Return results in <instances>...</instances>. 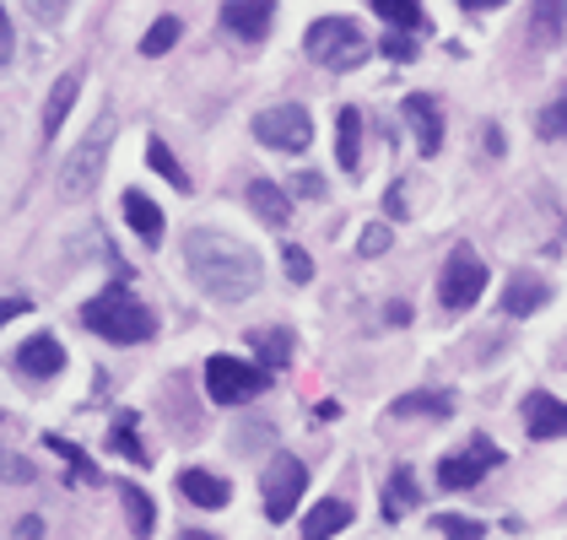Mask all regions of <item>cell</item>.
Instances as JSON below:
<instances>
[{
	"mask_svg": "<svg viewBox=\"0 0 567 540\" xmlns=\"http://www.w3.org/2000/svg\"><path fill=\"white\" fill-rule=\"evenodd\" d=\"M184 266L195 276V287L212 298V303H244L260 292V255L249 243H238L233 232L221 227H195L189 243H184Z\"/></svg>",
	"mask_w": 567,
	"mask_h": 540,
	"instance_id": "obj_1",
	"label": "cell"
},
{
	"mask_svg": "<svg viewBox=\"0 0 567 540\" xmlns=\"http://www.w3.org/2000/svg\"><path fill=\"white\" fill-rule=\"evenodd\" d=\"M82 324H87L92 335L114 341V346H141V341L157 335V314L135 298L131 287H109L92 303H82Z\"/></svg>",
	"mask_w": 567,
	"mask_h": 540,
	"instance_id": "obj_2",
	"label": "cell"
},
{
	"mask_svg": "<svg viewBox=\"0 0 567 540\" xmlns=\"http://www.w3.org/2000/svg\"><path fill=\"white\" fill-rule=\"evenodd\" d=\"M303 54L313 65H330V71H357L362 60H368V33L351 22V17H319V22H308L303 33Z\"/></svg>",
	"mask_w": 567,
	"mask_h": 540,
	"instance_id": "obj_3",
	"label": "cell"
},
{
	"mask_svg": "<svg viewBox=\"0 0 567 540\" xmlns=\"http://www.w3.org/2000/svg\"><path fill=\"white\" fill-rule=\"evenodd\" d=\"M114 131H120V120L114 114H97L92 120V131L65 152V168H60V195L65 200H82L92 195V184L103 174V163H109V146H114Z\"/></svg>",
	"mask_w": 567,
	"mask_h": 540,
	"instance_id": "obj_4",
	"label": "cell"
},
{
	"mask_svg": "<svg viewBox=\"0 0 567 540\" xmlns=\"http://www.w3.org/2000/svg\"><path fill=\"white\" fill-rule=\"evenodd\" d=\"M265 390H270V367L265 362H244V357H206V395L217 405H249L260 401Z\"/></svg>",
	"mask_w": 567,
	"mask_h": 540,
	"instance_id": "obj_5",
	"label": "cell"
},
{
	"mask_svg": "<svg viewBox=\"0 0 567 540\" xmlns=\"http://www.w3.org/2000/svg\"><path fill=\"white\" fill-rule=\"evenodd\" d=\"M486 281H492V276H486L476 249H471V243H454L449 260H443V276H437V303H443L449 314H465V309H476Z\"/></svg>",
	"mask_w": 567,
	"mask_h": 540,
	"instance_id": "obj_6",
	"label": "cell"
},
{
	"mask_svg": "<svg viewBox=\"0 0 567 540\" xmlns=\"http://www.w3.org/2000/svg\"><path fill=\"white\" fill-rule=\"evenodd\" d=\"M303 487H308L303 459H292V454H276V459L265 465V476H260L265 519H270V525H287V519L298 513V497H303Z\"/></svg>",
	"mask_w": 567,
	"mask_h": 540,
	"instance_id": "obj_7",
	"label": "cell"
},
{
	"mask_svg": "<svg viewBox=\"0 0 567 540\" xmlns=\"http://www.w3.org/2000/svg\"><path fill=\"white\" fill-rule=\"evenodd\" d=\"M255 141L270 152H308L313 146V114L303 103H276L255 114Z\"/></svg>",
	"mask_w": 567,
	"mask_h": 540,
	"instance_id": "obj_8",
	"label": "cell"
},
{
	"mask_svg": "<svg viewBox=\"0 0 567 540\" xmlns=\"http://www.w3.org/2000/svg\"><path fill=\"white\" fill-rule=\"evenodd\" d=\"M492 465H503V449H497L492 438H471V449L449 454V459L437 465V487H443V492H465V487H476Z\"/></svg>",
	"mask_w": 567,
	"mask_h": 540,
	"instance_id": "obj_9",
	"label": "cell"
},
{
	"mask_svg": "<svg viewBox=\"0 0 567 540\" xmlns=\"http://www.w3.org/2000/svg\"><path fill=\"white\" fill-rule=\"evenodd\" d=\"M400 114H405V125L416 131V152H422V157H437V152H443V108H437V97L411 92V97L400 103Z\"/></svg>",
	"mask_w": 567,
	"mask_h": 540,
	"instance_id": "obj_10",
	"label": "cell"
},
{
	"mask_svg": "<svg viewBox=\"0 0 567 540\" xmlns=\"http://www.w3.org/2000/svg\"><path fill=\"white\" fill-rule=\"evenodd\" d=\"M11 362H17V373H28V378H54V373L65 367V346H60L54 335H28V341L11 352Z\"/></svg>",
	"mask_w": 567,
	"mask_h": 540,
	"instance_id": "obj_11",
	"label": "cell"
},
{
	"mask_svg": "<svg viewBox=\"0 0 567 540\" xmlns=\"http://www.w3.org/2000/svg\"><path fill=\"white\" fill-rule=\"evenodd\" d=\"M524 433L535 438V444H546V438H567V405L557 395H529L524 401Z\"/></svg>",
	"mask_w": 567,
	"mask_h": 540,
	"instance_id": "obj_12",
	"label": "cell"
},
{
	"mask_svg": "<svg viewBox=\"0 0 567 540\" xmlns=\"http://www.w3.org/2000/svg\"><path fill=\"white\" fill-rule=\"evenodd\" d=\"M270 22H276V6H221V28L233 33V39H244V44H260L265 33H270Z\"/></svg>",
	"mask_w": 567,
	"mask_h": 540,
	"instance_id": "obj_13",
	"label": "cell"
},
{
	"mask_svg": "<svg viewBox=\"0 0 567 540\" xmlns=\"http://www.w3.org/2000/svg\"><path fill=\"white\" fill-rule=\"evenodd\" d=\"M244 200H249V211H255L265 227H287L292 222V200H287V189H281V184L255 179L249 189H244Z\"/></svg>",
	"mask_w": 567,
	"mask_h": 540,
	"instance_id": "obj_14",
	"label": "cell"
},
{
	"mask_svg": "<svg viewBox=\"0 0 567 540\" xmlns=\"http://www.w3.org/2000/svg\"><path fill=\"white\" fill-rule=\"evenodd\" d=\"M347 525H351V502L347 497H324L303 519V540H330V536H341Z\"/></svg>",
	"mask_w": 567,
	"mask_h": 540,
	"instance_id": "obj_15",
	"label": "cell"
},
{
	"mask_svg": "<svg viewBox=\"0 0 567 540\" xmlns=\"http://www.w3.org/2000/svg\"><path fill=\"white\" fill-rule=\"evenodd\" d=\"M546 281H535V276H514L508 287H503V314H514V319H524V314H540L546 309Z\"/></svg>",
	"mask_w": 567,
	"mask_h": 540,
	"instance_id": "obj_16",
	"label": "cell"
},
{
	"mask_svg": "<svg viewBox=\"0 0 567 540\" xmlns=\"http://www.w3.org/2000/svg\"><path fill=\"white\" fill-rule=\"evenodd\" d=\"M178 492L189 497L195 508H227L233 487H227L221 476H212V470H184V476H178Z\"/></svg>",
	"mask_w": 567,
	"mask_h": 540,
	"instance_id": "obj_17",
	"label": "cell"
},
{
	"mask_svg": "<svg viewBox=\"0 0 567 540\" xmlns=\"http://www.w3.org/2000/svg\"><path fill=\"white\" fill-rule=\"evenodd\" d=\"M114 492H120V502H125L131 536H135V540H152V530H157V508H152V497L141 492L135 481H114Z\"/></svg>",
	"mask_w": 567,
	"mask_h": 540,
	"instance_id": "obj_18",
	"label": "cell"
},
{
	"mask_svg": "<svg viewBox=\"0 0 567 540\" xmlns=\"http://www.w3.org/2000/svg\"><path fill=\"white\" fill-rule=\"evenodd\" d=\"M76 92H82V71H65L54 87H49V103H44V120H39V131L54 135L65 125V114H71V103H76Z\"/></svg>",
	"mask_w": 567,
	"mask_h": 540,
	"instance_id": "obj_19",
	"label": "cell"
},
{
	"mask_svg": "<svg viewBox=\"0 0 567 540\" xmlns=\"http://www.w3.org/2000/svg\"><path fill=\"white\" fill-rule=\"evenodd\" d=\"M336 163L347 174L362 168V114L357 108H341V120H336Z\"/></svg>",
	"mask_w": 567,
	"mask_h": 540,
	"instance_id": "obj_20",
	"label": "cell"
},
{
	"mask_svg": "<svg viewBox=\"0 0 567 540\" xmlns=\"http://www.w3.org/2000/svg\"><path fill=\"white\" fill-rule=\"evenodd\" d=\"M125 222H131L146 243H157V238H163V227H168L163 222V206H157V200H146L141 189H125Z\"/></svg>",
	"mask_w": 567,
	"mask_h": 540,
	"instance_id": "obj_21",
	"label": "cell"
},
{
	"mask_svg": "<svg viewBox=\"0 0 567 540\" xmlns=\"http://www.w3.org/2000/svg\"><path fill=\"white\" fill-rule=\"evenodd\" d=\"M373 17H384L394 33H422L427 28V11L411 6V0H373Z\"/></svg>",
	"mask_w": 567,
	"mask_h": 540,
	"instance_id": "obj_22",
	"label": "cell"
},
{
	"mask_svg": "<svg viewBox=\"0 0 567 540\" xmlns=\"http://www.w3.org/2000/svg\"><path fill=\"white\" fill-rule=\"evenodd\" d=\"M249 346H255V362H265V367H287L292 362V335L287 330H255Z\"/></svg>",
	"mask_w": 567,
	"mask_h": 540,
	"instance_id": "obj_23",
	"label": "cell"
},
{
	"mask_svg": "<svg viewBox=\"0 0 567 540\" xmlns=\"http://www.w3.org/2000/svg\"><path fill=\"white\" fill-rule=\"evenodd\" d=\"M146 168H152V174H163V179L174 184V189H189L184 163H178L174 152H168V141H157V135H146Z\"/></svg>",
	"mask_w": 567,
	"mask_h": 540,
	"instance_id": "obj_24",
	"label": "cell"
},
{
	"mask_svg": "<svg viewBox=\"0 0 567 540\" xmlns=\"http://www.w3.org/2000/svg\"><path fill=\"white\" fill-rule=\"evenodd\" d=\"M109 449L125 454L131 465H152V454L141 449V438H135V411H120V422L109 427Z\"/></svg>",
	"mask_w": 567,
	"mask_h": 540,
	"instance_id": "obj_25",
	"label": "cell"
},
{
	"mask_svg": "<svg viewBox=\"0 0 567 540\" xmlns=\"http://www.w3.org/2000/svg\"><path fill=\"white\" fill-rule=\"evenodd\" d=\"M390 411H394V416H449V411H454V401H449L443 390H416V395H400Z\"/></svg>",
	"mask_w": 567,
	"mask_h": 540,
	"instance_id": "obj_26",
	"label": "cell"
},
{
	"mask_svg": "<svg viewBox=\"0 0 567 540\" xmlns=\"http://www.w3.org/2000/svg\"><path fill=\"white\" fill-rule=\"evenodd\" d=\"M178 33H184V22H178L174 11H168V17H157V22L146 28V39H141V54H146V60H152V54H168V49L178 44Z\"/></svg>",
	"mask_w": 567,
	"mask_h": 540,
	"instance_id": "obj_27",
	"label": "cell"
},
{
	"mask_svg": "<svg viewBox=\"0 0 567 540\" xmlns=\"http://www.w3.org/2000/svg\"><path fill=\"white\" fill-rule=\"evenodd\" d=\"M405 508H416V476L400 465V470L390 476V492H384V513H390V519H400Z\"/></svg>",
	"mask_w": 567,
	"mask_h": 540,
	"instance_id": "obj_28",
	"label": "cell"
},
{
	"mask_svg": "<svg viewBox=\"0 0 567 540\" xmlns=\"http://www.w3.org/2000/svg\"><path fill=\"white\" fill-rule=\"evenodd\" d=\"M44 444H49V449H54V454H60V459H65L71 470H76V481H87V487H92V481H103V470H97V465H92V459H87V454H82V449H76V444H65L60 433H49Z\"/></svg>",
	"mask_w": 567,
	"mask_h": 540,
	"instance_id": "obj_29",
	"label": "cell"
},
{
	"mask_svg": "<svg viewBox=\"0 0 567 540\" xmlns=\"http://www.w3.org/2000/svg\"><path fill=\"white\" fill-rule=\"evenodd\" d=\"M535 135H546V141H563L567 135V87L535 114Z\"/></svg>",
	"mask_w": 567,
	"mask_h": 540,
	"instance_id": "obj_30",
	"label": "cell"
},
{
	"mask_svg": "<svg viewBox=\"0 0 567 540\" xmlns=\"http://www.w3.org/2000/svg\"><path fill=\"white\" fill-rule=\"evenodd\" d=\"M433 530L449 540H486V525H481V519H465V513H437Z\"/></svg>",
	"mask_w": 567,
	"mask_h": 540,
	"instance_id": "obj_31",
	"label": "cell"
},
{
	"mask_svg": "<svg viewBox=\"0 0 567 540\" xmlns=\"http://www.w3.org/2000/svg\"><path fill=\"white\" fill-rule=\"evenodd\" d=\"M563 17H567V6H535L529 11L535 33H546V39H563Z\"/></svg>",
	"mask_w": 567,
	"mask_h": 540,
	"instance_id": "obj_32",
	"label": "cell"
},
{
	"mask_svg": "<svg viewBox=\"0 0 567 540\" xmlns=\"http://www.w3.org/2000/svg\"><path fill=\"white\" fill-rule=\"evenodd\" d=\"M379 49H384L390 60H400V65H411V60H416V33H390Z\"/></svg>",
	"mask_w": 567,
	"mask_h": 540,
	"instance_id": "obj_33",
	"label": "cell"
},
{
	"mask_svg": "<svg viewBox=\"0 0 567 540\" xmlns=\"http://www.w3.org/2000/svg\"><path fill=\"white\" fill-rule=\"evenodd\" d=\"M281 260H287V276H292V281H313V260H308L298 243H287V249H281Z\"/></svg>",
	"mask_w": 567,
	"mask_h": 540,
	"instance_id": "obj_34",
	"label": "cell"
},
{
	"mask_svg": "<svg viewBox=\"0 0 567 540\" xmlns=\"http://www.w3.org/2000/svg\"><path fill=\"white\" fill-rule=\"evenodd\" d=\"M357 249H362V255H384V249H390V227H384V222L362 227V238H357Z\"/></svg>",
	"mask_w": 567,
	"mask_h": 540,
	"instance_id": "obj_35",
	"label": "cell"
},
{
	"mask_svg": "<svg viewBox=\"0 0 567 540\" xmlns=\"http://www.w3.org/2000/svg\"><path fill=\"white\" fill-rule=\"evenodd\" d=\"M384 211H390V217H411V200H405V184H390V195H384Z\"/></svg>",
	"mask_w": 567,
	"mask_h": 540,
	"instance_id": "obj_36",
	"label": "cell"
},
{
	"mask_svg": "<svg viewBox=\"0 0 567 540\" xmlns=\"http://www.w3.org/2000/svg\"><path fill=\"white\" fill-rule=\"evenodd\" d=\"M0 54H6V65H17V33H11V11L0 17Z\"/></svg>",
	"mask_w": 567,
	"mask_h": 540,
	"instance_id": "obj_37",
	"label": "cell"
},
{
	"mask_svg": "<svg viewBox=\"0 0 567 540\" xmlns=\"http://www.w3.org/2000/svg\"><path fill=\"white\" fill-rule=\"evenodd\" d=\"M28 309H33V298H17V292H11V298H6V303H0V314H6V319L28 314Z\"/></svg>",
	"mask_w": 567,
	"mask_h": 540,
	"instance_id": "obj_38",
	"label": "cell"
},
{
	"mask_svg": "<svg viewBox=\"0 0 567 540\" xmlns=\"http://www.w3.org/2000/svg\"><path fill=\"white\" fill-rule=\"evenodd\" d=\"M384 319H390V324H405V319H411V303H400V298H394L390 309H384Z\"/></svg>",
	"mask_w": 567,
	"mask_h": 540,
	"instance_id": "obj_39",
	"label": "cell"
},
{
	"mask_svg": "<svg viewBox=\"0 0 567 540\" xmlns=\"http://www.w3.org/2000/svg\"><path fill=\"white\" fill-rule=\"evenodd\" d=\"M44 536V525H39V519H22V525H17V540H39Z\"/></svg>",
	"mask_w": 567,
	"mask_h": 540,
	"instance_id": "obj_40",
	"label": "cell"
},
{
	"mask_svg": "<svg viewBox=\"0 0 567 540\" xmlns=\"http://www.w3.org/2000/svg\"><path fill=\"white\" fill-rule=\"evenodd\" d=\"M313 416H319V422H336V416H341V405H336V401H319V405H313Z\"/></svg>",
	"mask_w": 567,
	"mask_h": 540,
	"instance_id": "obj_41",
	"label": "cell"
},
{
	"mask_svg": "<svg viewBox=\"0 0 567 540\" xmlns=\"http://www.w3.org/2000/svg\"><path fill=\"white\" fill-rule=\"evenodd\" d=\"M298 189H303V195H319L324 184H319V174H298Z\"/></svg>",
	"mask_w": 567,
	"mask_h": 540,
	"instance_id": "obj_42",
	"label": "cell"
},
{
	"mask_svg": "<svg viewBox=\"0 0 567 540\" xmlns=\"http://www.w3.org/2000/svg\"><path fill=\"white\" fill-rule=\"evenodd\" d=\"M178 540H217V536H206V530H189V536H178Z\"/></svg>",
	"mask_w": 567,
	"mask_h": 540,
	"instance_id": "obj_43",
	"label": "cell"
}]
</instances>
